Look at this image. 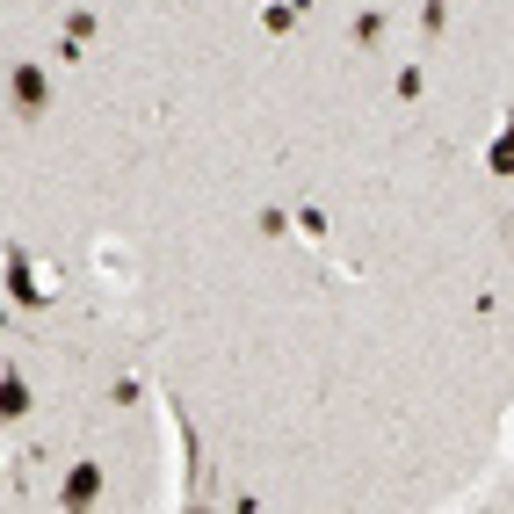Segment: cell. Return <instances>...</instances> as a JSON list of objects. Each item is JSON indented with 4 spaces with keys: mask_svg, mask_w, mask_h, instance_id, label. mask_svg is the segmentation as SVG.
<instances>
[{
    "mask_svg": "<svg viewBox=\"0 0 514 514\" xmlns=\"http://www.w3.org/2000/svg\"><path fill=\"white\" fill-rule=\"evenodd\" d=\"M0 297H8L15 312H44V305H51V290L37 283V268H29L22 239H8V247H0Z\"/></svg>",
    "mask_w": 514,
    "mask_h": 514,
    "instance_id": "obj_1",
    "label": "cell"
},
{
    "mask_svg": "<svg viewBox=\"0 0 514 514\" xmlns=\"http://www.w3.org/2000/svg\"><path fill=\"white\" fill-rule=\"evenodd\" d=\"M44 95H51L44 66H15V80H8V102H15L22 116H44Z\"/></svg>",
    "mask_w": 514,
    "mask_h": 514,
    "instance_id": "obj_2",
    "label": "cell"
},
{
    "mask_svg": "<svg viewBox=\"0 0 514 514\" xmlns=\"http://www.w3.org/2000/svg\"><path fill=\"white\" fill-rule=\"evenodd\" d=\"M95 493H102V464H73L58 486V507H95Z\"/></svg>",
    "mask_w": 514,
    "mask_h": 514,
    "instance_id": "obj_3",
    "label": "cell"
},
{
    "mask_svg": "<svg viewBox=\"0 0 514 514\" xmlns=\"http://www.w3.org/2000/svg\"><path fill=\"white\" fill-rule=\"evenodd\" d=\"M0 420H8V428H15V420H29V384H22L15 362H0Z\"/></svg>",
    "mask_w": 514,
    "mask_h": 514,
    "instance_id": "obj_4",
    "label": "cell"
},
{
    "mask_svg": "<svg viewBox=\"0 0 514 514\" xmlns=\"http://www.w3.org/2000/svg\"><path fill=\"white\" fill-rule=\"evenodd\" d=\"M297 22H305V0H268V8H261L268 37H283V29H297Z\"/></svg>",
    "mask_w": 514,
    "mask_h": 514,
    "instance_id": "obj_5",
    "label": "cell"
},
{
    "mask_svg": "<svg viewBox=\"0 0 514 514\" xmlns=\"http://www.w3.org/2000/svg\"><path fill=\"white\" fill-rule=\"evenodd\" d=\"M391 95H399V102H420V95H428V73H420V66H399V80H391Z\"/></svg>",
    "mask_w": 514,
    "mask_h": 514,
    "instance_id": "obj_6",
    "label": "cell"
},
{
    "mask_svg": "<svg viewBox=\"0 0 514 514\" xmlns=\"http://www.w3.org/2000/svg\"><path fill=\"white\" fill-rule=\"evenodd\" d=\"M420 29H428V37H442V29H449V0H428V8H420Z\"/></svg>",
    "mask_w": 514,
    "mask_h": 514,
    "instance_id": "obj_7",
    "label": "cell"
},
{
    "mask_svg": "<svg viewBox=\"0 0 514 514\" xmlns=\"http://www.w3.org/2000/svg\"><path fill=\"white\" fill-rule=\"evenodd\" d=\"M377 37H384V15H377V8L355 15V44H377Z\"/></svg>",
    "mask_w": 514,
    "mask_h": 514,
    "instance_id": "obj_8",
    "label": "cell"
},
{
    "mask_svg": "<svg viewBox=\"0 0 514 514\" xmlns=\"http://www.w3.org/2000/svg\"><path fill=\"white\" fill-rule=\"evenodd\" d=\"M297 239H326V218H319V210H297Z\"/></svg>",
    "mask_w": 514,
    "mask_h": 514,
    "instance_id": "obj_9",
    "label": "cell"
},
{
    "mask_svg": "<svg viewBox=\"0 0 514 514\" xmlns=\"http://www.w3.org/2000/svg\"><path fill=\"white\" fill-rule=\"evenodd\" d=\"M0 326H8V305H0Z\"/></svg>",
    "mask_w": 514,
    "mask_h": 514,
    "instance_id": "obj_10",
    "label": "cell"
}]
</instances>
